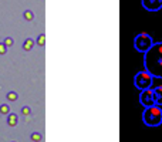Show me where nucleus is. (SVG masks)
Here are the masks:
<instances>
[{
    "instance_id": "5",
    "label": "nucleus",
    "mask_w": 162,
    "mask_h": 142,
    "mask_svg": "<svg viewBox=\"0 0 162 142\" xmlns=\"http://www.w3.org/2000/svg\"><path fill=\"white\" fill-rule=\"evenodd\" d=\"M139 102L142 104L145 108L152 107V105H156V104H155V98H154V91H152V88H148V90L141 91V95H139Z\"/></svg>"
},
{
    "instance_id": "10",
    "label": "nucleus",
    "mask_w": 162,
    "mask_h": 142,
    "mask_svg": "<svg viewBox=\"0 0 162 142\" xmlns=\"http://www.w3.org/2000/svg\"><path fill=\"white\" fill-rule=\"evenodd\" d=\"M0 114L9 115V114H10V107H9L7 104H1V105H0Z\"/></svg>"
},
{
    "instance_id": "18",
    "label": "nucleus",
    "mask_w": 162,
    "mask_h": 142,
    "mask_svg": "<svg viewBox=\"0 0 162 142\" xmlns=\"http://www.w3.org/2000/svg\"><path fill=\"white\" fill-rule=\"evenodd\" d=\"M13 142H14V141H13Z\"/></svg>"
},
{
    "instance_id": "2",
    "label": "nucleus",
    "mask_w": 162,
    "mask_h": 142,
    "mask_svg": "<svg viewBox=\"0 0 162 142\" xmlns=\"http://www.w3.org/2000/svg\"><path fill=\"white\" fill-rule=\"evenodd\" d=\"M142 121L147 127H159L162 124V110L156 105L145 108L142 112Z\"/></svg>"
},
{
    "instance_id": "6",
    "label": "nucleus",
    "mask_w": 162,
    "mask_h": 142,
    "mask_svg": "<svg viewBox=\"0 0 162 142\" xmlns=\"http://www.w3.org/2000/svg\"><path fill=\"white\" fill-rule=\"evenodd\" d=\"M142 6L149 12H158L162 9V0H142Z\"/></svg>"
},
{
    "instance_id": "3",
    "label": "nucleus",
    "mask_w": 162,
    "mask_h": 142,
    "mask_svg": "<svg viewBox=\"0 0 162 142\" xmlns=\"http://www.w3.org/2000/svg\"><path fill=\"white\" fill-rule=\"evenodd\" d=\"M152 44H154V40L147 33L138 34L135 37V40H134V47L136 48V51L139 53H147L152 47Z\"/></svg>"
},
{
    "instance_id": "1",
    "label": "nucleus",
    "mask_w": 162,
    "mask_h": 142,
    "mask_svg": "<svg viewBox=\"0 0 162 142\" xmlns=\"http://www.w3.org/2000/svg\"><path fill=\"white\" fill-rule=\"evenodd\" d=\"M144 67L152 77L162 78V43H154L144 53Z\"/></svg>"
},
{
    "instance_id": "12",
    "label": "nucleus",
    "mask_w": 162,
    "mask_h": 142,
    "mask_svg": "<svg viewBox=\"0 0 162 142\" xmlns=\"http://www.w3.org/2000/svg\"><path fill=\"white\" fill-rule=\"evenodd\" d=\"M23 17H24L27 21H32V20L34 19V13H33L32 10H26V12L23 13Z\"/></svg>"
},
{
    "instance_id": "14",
    "label": "nucleus",
    "mask_w": 162,
    "mask_h": 142,
    "mask_svg": "<svg viewBox=\"0 0 162 142\" xmlns=\"http://www.w3.org/2000/svg\"><path fill=\"white\" fill-rule=\"evenodd\" d=\"M32 139L34 142H40V141H41V134H39V132H33V134H32Z\"/></svg>"
},
{
    "instance_id": "11",
    "label": "nucleus",
    "mask_w": 162,
    "mask_h": 142,
    "mask_svg": "<svg viewBox=\"0 0 162 142\" xmlns=\"http://www.w3.org/2000/svg\"><path fill=\"white\" fill-rule=\"evenodd\" d=\"M17 98H19V94H17L16 91H9V92H7V100H9V101H16Z\"/></svg>"
},
{
    "instance_id": "13",
    "label": "nucleus",
    "mask_w": 162,
    "mask_h": 142,
    "mask_svg": "<svg viewBox=\"0 0 162 142\" xmlns=\"http://www.w3.org/2000/svg\"><path fill=\"white\" fill-rule=\"evenodd\" d=\"M37 44H39L40 47H43V45L45 44V37H44V34H40L39 37H37Z\"/></svg>"
},
{
    "instance_id": "4",
    "label": "nucleus",
    "mask_w": 162,
    "mask_h": 142,
    "mask_svg": "<svg viewBox=\"0 0 162 142\" xmlns=\"http://www.w3.org/2000/svg\"><path fill=\"white\" fill-rule=\"evenodd\" d=\"M152 78L154 77L147 70L139 71L135 75V78H134V84H135V87L138 90H141V91L148 90V88H151V85H152Z\"/></svg>"
},
{
    "instance_id": "16",
    "label": "nucleus",
    "mask_w": 162,
    "mask_h": 142,
    "mask_svg": "<svg viewBox=\"0 0 162 142\" xmlns=\"http://www.w3.org/2000/svg\"><path fill=\"white\" fill-rule=\"evenodd\" d=\"M21 114H23V115H30V114H32L30 107H23V108H21Z\"/></svg>"
},
{
    "instance_id": "9",
    "label": "nucleus",
    "mask_w": 162,
    "mask_h": 142,
    "mask_svg": "<svg viewBox=\"0 0 162 142\" xmlns=\"http://www.w3.org/2000/svg\"><path fill=\"white\" fill-rule=\"evenodd\" d=\"M33 45H34V41L32 39H27L24 40V43H23V50H26V51H30L33 48Z\"/></svg>"
},
{
    "instance_id": "8",
    "label": "nucleus",
    "mask_w": 162,
    "mask_h": 142,
    "mask_svg": "<svg viewBox=\"0 0 162 142\" xmlns=\"http://www.w3.org/2000/svg\"><path fill=\"white\" fill-rule=\"evenodd\" d=\"M17 122H19V116L16 115V114H9L7 115V124L10 125V127H16L17 125Z\"/></svg>"
},
{
    "instance_id": "15",
    "label": "nucleus",
    "mask_w": 162,
    "mask_h": 142,
    "mask_svg": "<svg viewBox=\"0 0 162 142\" xmlns=\"http://www.w3.org/2000/svg\"><path fill=\"white\" fill-rule=\"evenodd\" d=\"M3 43H4V45H6L7 48H9L10 45H13V39H12V37H6V39H4V41H3Z\"/></svg>"
},
{
    "instance_id": "7",
    "label": "nucleus",
    "mask_w": 162,
    "mask_h": 142,
    "mask_svg": "<svg viewBox=\"0 0 162 142\" xmlns=\"http://www.w3.org/2000/svg\"><path fill=\"white\" fill-rule=\"evenodd\" d=\"M154 91V98H155L156 105H162V85H158L155 88H152Z\"/></svg>"
},
{
    "instance_id": "17",
    "label": "nucleus",
    "mask_w": 162,
    "mask_h": 142,
    "mask_svg": "<svg viewBox=\"0 0 162 142\" xmlns=\"http://www.w3.org/2000/svg\"><path fill=\"white\" fill-rule=\"evenodd\" d=\"M7 53V47L4 45V43H0V54H6Z\"/></svg>"
}]
</instances>
